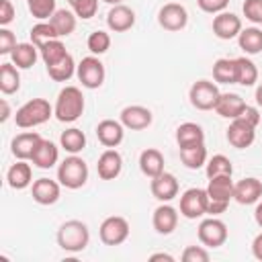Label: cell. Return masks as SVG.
Masks as SVG:
<instances>
[{
	"mask_svg": "<svg viewBox=\"0 0 262 262\" xmlns=\"http://www.w3.org/2000/svg\"><path fill=\"white\" fill-rule=\"evenodd\" d=\"M207 205H209L207 188H188L180 196V215H184L186 219H199L207 215Z\"/></svg>",
	"mask_w": 262,
	"mask_h": 262,
	"instance_id": "obj_7",
	"label": "cell"
},
{
	"mask_svg": "<svg viewBox=\"0 0 262 262\" xmlns=\"http://www.w3.org/2000/svg\"><path fill=\"white\" fill-rule=\"evenodd\" d=\"M225 135H227L229 145H233L235 149H246V147H250V145L254 143V139H256V127L248 125V123L242 121V119H233V121L229 123Z\"/></svg>",
	"mask_w": 262,
	"mask_h": 262,
	"instance_id": "obj_12",
	"label": "cell"
},
{
	"mask_svg": "<svg viewBox=\"0 0 262 262\" xmlns=\"http://www.w3.org/2000/svg\"><path fill=\"white\" fill-rule=\"evenodd\" d=\"M182 260L184 262H207L209 260V252L203 246H188L182 252Z\"/></svg>",
	"mask_w": 262,
	"mask_h": 262,
	"instance_id": "obj_45",
	"label": "cell"
},
{
	"mask_svg": "<svg viewBox=\"0 0 262 262\" xmlns=\"http://www.w3.org/2000/svg\"><path fill=\"white\" fill-rule=\"evenodd\" d=\"M196 4L207 14H219V12H223L227 8L229 0H196Z\"/></svg>",
	"mask_w": 262,
	"mask_h": 262,
	"instance_id": "obj_46",
	"label": "cell"
},
{
	"mask_svg": "<svg viewBox=\"0 0 262 262\" xmlns=\"http://www.w3.org/2000/svg\"><path fill=\"white\" fill-rule=\"evenodd\" d=\"M59 145L68 154H80L86 147V135L78 127H70L59 135Z\"/></svg>",
	"mask_w": 262,
	"mask_h": 262,
	"instance_id": "obj_34",
	"label": "cell"
},
{
	"mask_svg": "<svg viewBox=\"0 0 262 262\" xmlns=\"http://www.w3.org/2000/svg\"><path fill=\"white\" fill-rule=\"evenodd\" d=\"M61 194V184L59 180H51V178H37L31 184V196L35 203L39 205H53L59 201Z\"/></svg>",
	"mask_w": 262,
	"mask_h": 262,
	"instance_id": "obj_14",
	"label": "cell"
},
{
	"mask_svg": "<svg viewBox=\"0 0 262 262\" xmlns=\"http://www.w3.org/2000/svg\"><path fill=\"white\" fill-rule=\"evenodd\" d=\"M237 119L246 121V123H248V125H252V127H258V123H260V113H258V108H256V106L246 104Z\"/></svg>",
	"mask_w": 262,
	"mask_h": 262,
	"instance_id": "obj_48",
	"label": "cell"
},
{
	"mask_svg": "<svg viewBox=\"0 0 262 262\" xmlns=\"http://www.w3.org/2000/svg\"><path fill=\"white\" fill-rule=\"evenodd\" d=\"M176 143L178 147H186V145H194V143H205V131L201 125L196 123H182L176 129Z\"/></svg>",
	"mask_w": 262,
	"mask_h": 262,
	"instance_id": "obj_28",
	"label": "cell"
},
{
	"mask_svg": "<svg viewBox=\"0 0 262 262\" xmlns=\"http://www.w3.org/2000/svg\"><path fill=\"white\" fill-rule=\"evenodd\" d=\"M139 170L147 176V178H154L158 174L164 172V156L160 149L156 147H147L141 151L139 156Z\"/></svg>",
	"mask_w": 262,
	"mask_h": 262,
	"instance_id": "obj_27",
	"label": "cell"
},
{
	"mask_svg": "<svg viewBox=\"0 0 262 262\" xmlns=\"http://www.w3.org/2000/svg\"><path fill=\"white\" fill-rule=\"evenodd\" d=\"M258 82V68L248 57H235V84L239 86H254Z\"/></svg>",
	"mask_w": 262,
	"mask_h": 262,
	"instance_id": "obj_32",
	"label": "cell"
},
{
	"mask_svg": "<svg viewBox=\"0 0 262 262\" xmlns=\"http://www.w3.org/2000/svg\"><path fill=\"white\" fill-rule=\"evenodd\" d=\"M68 2H70L72 10L76 12V16L82 20L92 18L98 10V0H68Z\"/></svg>",
	"mask_w": 262,
	"mask_h": 262,
	"instance_id": "obj_42",
	"label": "cell"
},
{
	"mask_svg": "<svg viewBox=\"0 0 262 262\" xmlns=\"http://www.w3.org/2000/svg\"><path fill=\"white\" fill-rule=\"evenodd\" d=\"M20 88V74L12 61H4L0 66V90L2 94H14Z\"/></svg>",
	"mask_w": 262,
	"mask_h": 262,
	"instance_id": "obj_30",
	"label": "cell"
},
{
	"mask_svg": "<svg viewBox=\"0 0 262 262\" xmlns=\"http://www.w3.org/2000/svg\"><path fill=\"white\" fill-rule=\"evenodd\" d=\"M149 260H151V262H156V260H166V262H174V256H170V254H164V252H158V254H151V256H149Z\"/></svg>",
	"mask_w": 262,
	"mask_h": 262,
	"instance_id": "obj_51",
	"label": "cell"
},
{
	"mask_svg": "<svg viewBox=\"0 0 262 262\" xmlns=\"http://www.w3.org/2000/svg\"><path fill=\"white\" fill-rule=\"evenodd\" d=\"M14 47H16L14 33L10 29H6V27H0V53L2 55H10Z\"/></svg>",
	"mask_w": 262,
	"mask_h": 262,
	"instance_id": "obj_44",
	"label": "cell"
},
{
	"mask_svg": "<svg viewBox=\"0 0 262 262\" xmlns=\"http://www.w3.org/2000/svg\"><path fill=\"white\" fill-rule=\"evenodd\" d=\"M51 115H53V106L49 104V100L31 98L20 108H16L14 123L20 129H33V127H39V125L47 123L51 119Z\"/></svg>",
	"mask_w": 262,
	"mask_h": 262,
	"instance_id": "obj_3",
	"label": "cell"
},
{
	"mask_svg": "<svg viewBox=\"0 0 262 262\" xmlns=\"http://www.w3.org/2000/svg\"><path fill=\"white\" fill-rule=\"evenodd\" d=\"M219 88L215 82L211 80H196L190 90H188V98H190V104L196 108V111H211L215 108L217 100H219Z\"/></svg>",
	"mask_w": 262,
	"mask_h": 262,
	"instance_id": "obj_6",
	"label": "cell"
},
{
	"mask_svg": "<svg viewBox=\"0 0 262 262\" xmlns=\"http://www.w3.org/2000/svg\"><path fill=\"white\" fill-rule=\"evenodd\" d=\"M135 25V12L127 4H115L111 6L106 14V27L113 33H125Z\"/></svg>",
	"mask_w": 262,
	"mask_h": 262,
	"instance_id": "obj_17",
	"label": "cell"
},
{
	"mask_svg": "<svg viewBox=\"0 0 262 262\" xmlns=\"http://www.w3.org/2000/svg\"><path fill=\"white\" fill-rule=\"evenodd\" d=\"M96 137L104 147H117L125 137V127L121 121L104 119L96 125Z\"/></svg>",
	"mask_w": 262,
	"mask_h": 262,
	"instance_id": "obj_18",
	"label": "cell"
},
{
	"mask_svg": "<svg viewBox=\"0 0 262 262\" xmlns=\"http://www.w3.org/2000/svg\"><path fill=\"white\" fill-rule=\"evenodd\" d=\"M76 76H78V80L82 82L84 88H88V90H96V88L102 86L104 76H106V72H104V63H102L96 55L82 57V61H80L78 68H76Z\"/></svg>",
	"mask_w": 262,
	"mask_h": 262,
	"instance_id": "obj_5",
	"label": "cell"
},
{
	"mask_svg": "<svg viewBox=\"0 0 262 262\" xmlns=\"http://www.w3.org/2000/svg\"><path fill=\"white\" fill-rule=\"evenodd\" d=\"M27 8L37 20H49L57 10L55 0H27Z\"/></svg>",
	"mask_w": 262,
	"mask_h": 262,
	"instance_id": "obj_40",
	"label": "cell"
},
{
	"mask_svg": "<svg viewBox=\"0 0 262 262\" xmlns=\"http://www.w3.org/2000/svg\"><path fill=\"white\" fill-rule=\"evenodd\" d=\"M237 45L242 51H246L248 55H256L262 51V29L258 27H248L242 29V33L237 35Z\"/></svg>",
	"mask_w": 262,
	"mask_h": 262,
	"instance_id": "obj_31",
	"label": "cell"
},
{
	"mask_svg": "<svg viewBox=\"0 0 262 262\" xmlns=\"http://www.w3.org/2000/svg\"><path fill=\"white\" fill-rule=\"evenodd\" d=\"M119 121L123 123L125 129H131V131H141V129H147L154 121V115L147 106H141V104H129L121 111L119 115Z\"/></svg>",
	"mask_w": 262,
	"mask_h": 262,
	"instance_id": "obj_11",
	"label": "cell"
},
{
	"mask_svg": "<svg viewBox=\"0 0 262 262\" xmlns=\"http://www.w3.org/2000/svg\"><path fill=\"white\" fill-rule=\"evenodd\" d=\"M151 225L154 229L160 233V235H170L176 225H178V211L168 205V203H162L156 211H154V217H151Z\"/></svg>",
	"mask_w": 262,
	"mask_h": 262,
	"instance_id": "obj_20",
	"label": "cell"
},
{
	"mask_svg": "<svg viewBox=\"0 0 262 262\" xmlns=\"http://www.w3.org/2000/svg\"><path fill=\"white\" fill-rule=\"evenodd\" d=\"M39 55L41 53H39V47L35 43H16V47L10 53V59L18 70H29L35 66Z\"/></svg>",
	"mask_w": 262,
	"mask_h": 262,
	"instance_id": "obj_26",
	"label": "cell"
},
{
	"mask_svg": "<svg viewBox=\"0 0 262 262\" xmlns=\"http://www.w3.org/2000/svg\"><path fill=\"white\" fill-rule=\"evenodd\" d=\"M256 102H258V106H262V82L256 88Z\"/></svg>",
	"mask_w": 262,
	"mask_h": 262,
	"instance_id": "obj_54",
	"label": "cell"
},
{
	"mask_svg": "<svg viewBox=\"0 0 262 262\" xmlns=\"http://www.w3.org/2000/svg\"><path fill=\"white\" fill-rule=\"evenodd\" d=\"M213 80L217 84H235V59L219 57L213 63Z\"/></svg>",
	"mask_w": 262,
	"mask_h": 262,
	"instance_id": "obj_36",
	"label": "cell"
},
{
	"mask_svg": "<svg viewBox=\"0 0 262 262\" xmlns=\"http://www.w3.org/2000/svg\"><path fill=\"white\" fill-rule=\"evenodd\" d=\"M199 242L205 246V248H219L227 242V225L217 219V217H209V219H203L201 225H199Z\"/></svg>",
	"mask_w": 262,
	"mask_h": 262,
	"instance_id": "obj_9",
	"label": "cell"
},
{
	"mask_svg": "<svg viewBox=\"0 0 262 262\" xmlns=\"http://www.w3.org/2000/svg\"><path fill=\"white\" fill-rule=\"evenodd\" d=\"M233 199L239 205H254L262 199V182L254 176H248L244 180H239L233 188Z\"/></svg>",
	"mask_w": 262,
	"mask_h": 262,
	"instance_id": "obj_21",
	"label": "cell"
},
{
	"mask_svg": "<svg viewBox=\"0 0 262 262\" xmlns=\"http://www.w3.org/2000/svg\"><path fill=\"white\" fill-rule=\"evenodd\" d=\"M14 6L10 0H0V27H8L14 20Z\"/></svg>",
	"mask_w": 262,
	"mask_h": 262,
	"instance_id": "obj_47",
	"label": "cell"
},
{
	"mask_svg": "<svg viewBox=\"0 0 262 262\" xmlns=\"http://www.w3.org/2000/svg\"><path fill=\"white\" fill-rule=\"evenodd\" d=\"M180 160L188 170H199L207 164V147L205 143H194V145H186L180 147Z\"/></svg>",
	"mask_w": 262,
	"mask_h": 262,
	"instance_id": "obj_29",
	"label": "cell"
},
{
	"mask_svg": "<svg viewBox=\"0 0 262 262\" xmlns=\"http://www.w3.org/2000/svg\"><path fill=\"white\" fill-rule=\"evenodd\" d=\"M84 94L78 86H66L59 90L57 94V100H55V106H53V115L57 121L61 123H74L82 117L84 113Z\"/></svg>",
	"mask_w": 262,
	"mask_h": 262,
	"instance_id": "obj_1",
	"label": "cell"
},
{
	"mask_svg": "<svg viewBox=\"0 0 262 262\" xmlns=\"http://www.w3.org/2000/svg\"><path fill=\"white\" fill-rule=\"evenodd\" d=\"M233 180L231 176H213L209 178V184H207V194H209V201H217V203H229L233 199Z\"/></svg>",
	"mask_w": 262,
	"mask_h": 262,
	"instance_id": "obj_23",
	"label": "cell"
},
{
	"mask_svg": "<svg viewBox=\"0 0 262 262\" xmlns=\"http://www.w3.org/2000/svg\"><path fill=\"white\" fill-rule=\"evenodd\" d=\"M158 23L162 29L170 31V33H176V31H182L188 23V12L182 4L178 2H168L160 8L158 12Z\"/></svg>",
	"mask_w": 262,
	"mask_h": 262,
	"instance_id": "obj_10",
	"label": "cell"
},
{
	"mask_svg": "<svg viewBox=\"0 0 262 262\" xmlns=\"http://www.w3.org/2000/svg\"><path fill=\"white\" fill-rule=\"evenodd\" d=\"M6 182L14 190H25L27 186L33 184V172H31V166L27 164V160H18L16 164H12L8 168Z\"/></svg>",
	"mask_w": 262,
	"mask_h": 262,
	"instance_id": "obj_24",
	"label": "cell"
},
{
	"mask_svg": "<svg viewBox=\"0 0 262 262\" xmlns=\"http://www.w3.org/2000/svg\"><path fill=\"white\" fill-rule=\"evenodd\" d=\"M244 106H246V102H244V98L239 94H235V92H223V94H219V100H217V104H215L213 111L219 117L233 121V119L239 117V113L244 111Z\"/></svg>",
	"mask_w": 262,
	"mask_h": 262,
	"instance_id": "obj_22",
	"label": "cell"
},
{
	"mask_svg": "<svg viewBox=\"0 0 262 262\" xmlns=\"http://www.w3.org/2000/svg\"><path fill=\"white\" fill-rule=\"evenodd\" d=\"M227 207H229V203H217V201H209V205H207V215L217 217V215L225 213V209H227Z\"/></svg>",
	"mask_w": 262,
	"mask_h": 262,
	"instance_id": "obj_49",
	"label": "cell"
},
{
	"mask_svg": "<svg viewBox=\"0 0 262 262\" xmlns=\"http://www.w3.org/2000/svg\"><path fill=\"white\" fill-rule=\"evenodd\" d=\"M57 180H59L61 186H66L70 190L82 188L88 180V164L78 154H70L57 166Z\"/></svg>",
	"mask_w": 262,
	"mask_h": 262,
	"instance_id": "obj_4",
	"label": "cell"
},
{
	"mask_svg": "<svg viewBox=\"0 0 262 262\" xmlns=\"http://www.w3.org/2000/svg\"><path fill=\"white\" fill-rule=\"evenodd\" d=\"M242 10H244V16L250 23L262 25V0H246Z\"/></svg>",
	"mask_w": 262,
	"mask_h": 262,
	"instance_id": "obj_43",
	"label": "cell"
},
{
	"mask_svg": "<svg viewBox=\"0 0 262 262\" xmlns=\"http://www.w3.org/2000/svg\"><path fill=\"white\" fill-rule=\"evenodd\" d=\"M49 23L55 27L59 37H68L76 31V12L74 10H66V8H57L55 14L49 18Z\"/></svg>",
	"mask_w": 262,
	"mask_h": 262,
	"instance_id": "obj_33",
	"label": "cell"
},
{
	"mask_svg": "<svg viewBox=\"0 0 262 262\" xmlns=\"http://www.w3.org/2000/svg\"><path fill=\"white\" fill-rule=\"evenodd\" d=\"M254 219H256V223L262 227V201H258V205H256V211H254Z\"/></svg>",
	"mask_w": 262,
	"mask_h": 262,
	"instance_id": "obj_53",
	"label": "cell"
},
{
	"mask_svg": "<svg viewBox=\"0 0 262 262\" xmlns=\"http://www.w3.org/2000/svg\"><path fill=\"white\" fill-rule=\"evenodd\" d=\"M39 53H41V59H43L45 68H47V66H53L55 61H59L61 57L68 55L66 45H63L59 39H51V41H47L45 45H41V47H39Z\"/></svg>",
	"mask_w": 262,
	"mask_h": 262,
	"instance_id": "obj_38",
	"label": "cell"
},
{
	"mask_svg": "<svg viewBox=\"0 0 262 262\" xmlns=\"http://www.w3.org/2000/svg\"><path fill=\"white\" fill-rule=\"evenodd\" d=\"M86 45H88V49H90L92 55H102L111 47V35L106 31H94V33L88 35Z\"/></svg>",
	"mask_w": 262,
	"mask_h": 262,
	"instance_id": "obj_41",
	"label": "cell"
},
{
	"mask_svg": "<svg viewBox=\"0 0 262 262\" xmlns=\"http://www.w3.org/2000/svg\"><path fill=\"white\" fill-rule=\"evenodd\" d=\"M205 166H207V178H213V176H231L233 174V164L223 154H217V156L209 158Z\"/></svg>",
	"mask_w": 262,
	"mask_h": 262,
	"instance_id": "obj_39",
	"label": "cell"
},
{
	"mask_svg": "<svg viewBox=\"0 0 262 262\" xmlns=\"http://www.w3.org/2000/svg\"><path fill=\"white\" fill-rule=\"evenodd\" d=\"M57 160H59V149H57V145H55L53 141H49V139H41L39 147L35 149V154H33V158H31V162H33L37 168H41V170L53 168V166L57 164Z\"/></svg>",
	"mask_w": 262,
	"mask_h": 262,
	"instance_id": "obj_25",
	"label": "cell"
},
{
	"mask_svg": "<svg viewBox=\"0 0 262 262\" xmlns=\"http://www.w3.org/2000/svg\"><path fill=\"white\" fill-rule=\"evenodd\" d=\"M41 139H43V137H41L39 133H35V131L18 133V135L12 139V143H10L12 156H14L16 160H31L33 154H35V149L39 147Z\"/></svg>",
	"mask_w": 262,
	"mask_h": 262,
	"instance_id": "obj_19",
	"label": "cell"
},
{
	"mask_svg": "<svg viewBox=\"0 0 262 262\" xmlns=\"http://www.w3.org/2000/svg\"><path fill=\"white\" fill-rule=\"evenodd\" d=\"M76 63H74V57L68 53L66 57H61L59 61H55L53 66H47V74L51 80L55 82H68L74 74H76Z\"/></svg>",
	"mask_w": 262,
	"mask_h": 262,
	"instance_id": "obj_35",
	"label": "cell"
},
{
	"mask_svg": "<svg viewBox=\"0 0 262 262\" xmlns=\"http://www.w3.org/2000/svg\"><path fill=\"white\" fill-rule=\"evenodd\" d=\"M100 239L106 246H119L129 237V221L121 215H111L100 223Z\"/></svg>",
	"mask_w": 262,
	"mask_h": 262,
	"instance_id": "obj_8",
	"label": "cell"
},
{
	"mask_svg": "<svg viewBox=\"0 0 262 262\" xmlns=\"http://www.w3.org/2000/svg\"><path fill=\"white\" fill-rule=\"evenodd\" d=\"M213 33H215V37H219L223 41L235 39L242 33V18L233 12L223 10V12L215 14V18H213Z\"/></svg>",
	"mask_w": 262,
	"mask_h": 262,
	"instance_id": "obj_15",
	"label": "cell"
},
{
	"mask_svg": "<svg viewBox=\"0 0 262 262\" xmlns=\"http://www.w3.org/2000/svg\"><path fill=\"white\" fill-rule=\"evenodd\" d=\"M0 104H2V115H0V121H2V123H6V121H8V117H10V106H8V102H6V100H2Z\"/></svg>",
	"mask_w": 262,
	"mask_h": 262,
	"instance_id": "obj_52",
	"label": "cell"
},
{
	"mask_svg": "<svg viewBox=\"0 0 262 262\" xmlns=\"http://www.w3.org/2000/svg\"><path fill=\"white\" fill-rule=\"evenodd\" d=\"M29 35H31V43H35L37 47L45 45V43L51 41V39H59L55 27H53L49 20H39L37 25H33L31 31H29Z\"/></svg>",
	"mask_w": 262,
	"mask_h": 262,
	"instance_id": "obj_37",
	"label": "cell"
},
{
	"mask_svg": "<svg viewBox=\"0 0 262 262\" xmlns=\"http://www.w3.org/2000/svg\"><path fill=\"white\" fill-rule=\"evenodd\" d=\"M102 2H106V4H113V6H115V4H123V0H102Z\"/></svg>",
	"mask_w": 262,
	"mask_h": 262,
	"instance_id": "obj_55",
	"label": "cell"
},
{
	"mask_svg": "<svg viewBox=\"0 0 262 262\" xmlns=\"http://www.w3.org/2000/svg\"><path fill=\"white\" fill-rule=\"evenodd\" d=\"M252 254L256 260H262V233H258L252 242Z\"/></svg>",
	"mask_w": 262,
	"mask_h": 262,
	"instance_id": "obj_50",
	"label": "cell"
},
{
	"mask_svg": "<svg viewBox=\"0 0 262 262\" xmlns=\"http://www.w3.org/2000/svg\"><path fill=\"white\" fill-rule=\"evenodd\" d=\"M149 190H151L154 199H158L160 203H170L172 199L178 196V180H176L174 174L162 172V174H158V176L151 178Z\"/></svg>",
	"mask_w": 262,
	"mask_h": 262,
	"instance_id": "obj_13",
	"label": "cell"
},
{
	"mask_svg": "<svg viewBox=\"0 0 262 262\" xmlns=\"http://www.w3.org/2000/svg\"><path fill=\"white\" fill-rule=\"evenodd\" d=\"M88 242H90L88 225L80 219H70V221L61 223L59 229H57V246L63 252L78 254V252L86 250Z\"/></svg>",
	"mask_w": 262,
	"mask_h": 262,
	"instance_id": "obj_2",
	"label": "cell"
},
{
	"mask_svg": "<svg viewBox=\"0 0 262 262\" xmlns=\"http://www.w3.org/2000/svg\"><path fill=\"white\" fill-rule=\"evenodd\" d=\"M123 170V158L115 147H106L96 162V172L102 180H115Z\"/></svg>",
	"mask_w": 262,
	"mask_h": 262,
	"instance_id": "obj_16",
	"label": "cell"
}]
</instances>
